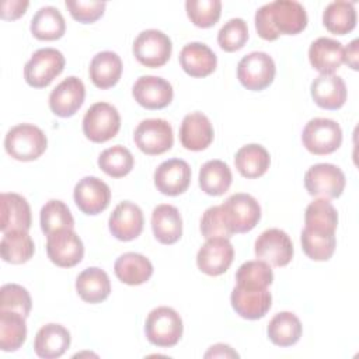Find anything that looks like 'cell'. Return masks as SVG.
Returning a JSON list of instances; mask_svg holds the SVG:
<instances>
[{
    "mask_svg": "<svg viewBox=\"0 0 359 359\" xmlns=\"http://www.w3.org/2000/svg\"><path fill=\"white\" fill-rule=\"evenodd\" d=\"M0 251H1L3 261L18 265L32 258L35 252V245L28 231L11 230L7 233H3Z\"/></svg>",
    "mask_w": 359,
    "mask_h": 359,
    "instance_id": "d590c367",
    "label": "cell"
},
{
    "mask_svg": "<svg viewBox=\"0 0 359 359\" xmlns=\"http://www.w3.org/2000/svg\"><path fill=\"white\" fill-rule=\"evenodd\" d=\"M73 198L77 208L84 215H98L105 210L111 201L109 187L97 177L81 178L73 191Z\"/></svg>",
    "mask_w": 359,
    "mask_h": 359,
    "instance_id": "5bb4252c",
    "label": "cell"
},
{
    "mask_svg": "<svg viewBox=\"0 0 359 359\" xmlns=\"http://www.w3.org/2000/svg\"><path fill=\"white\" fill-rule=\"evenodd\" d=\"M65 69V56L55 48H42L32 53L24 66V79L34 88L48 87Z\"/></svg>",
    "mask_w": 359,
    "mask_h": 359,
    "instance_id": "277c9868",
    "label": "cell"
},
{
    "mask_svg": "<svg viewBox=\"0 0 359 359\" xmlns=\"http://www.w3.org/2000/svg\"><path fill=\"white\" fill-rule=\"evenodd\" d=\"M84 97L86 87L83 81L76 76H70L52 90L49 95V108L55 115L69 118L80 109L84 102Z\"/></svg>",
    "mask_w": 359,
    "mask_h": 359,
    "instance_id": "e0dca14e",
    "label": "cell"
},
{
    "mask_svg": "<svg viewBox=\"0 0 359 359\" xmlns=\"http://www.w3.org/2000/svg\"><path fill=\"white\" fill-rule=\"evenodd\" d=\"M93 84L101 90L114 87L122 74V60L118 53L111 50L98 52L88 67Z\"/></svg>",
    "mask_w": 359,
    "mask_h": 359,
    "instance_id": "f1b7e54d",
    "label": "cell"
},
{
    "mask_svg": "<svg viewBox=\"0 0 359 359\" xmlns=\"http://www.w3.org/2000/svg\"><path fill=\"white\" fill-rule=\"evenodd\" d=\"M309 60L321 74H334L344 63V46L332 38H317L309 48Z\"/></svg>",
    "mask_w": 359,
    "mask_h": 359,
    "instance_id": "d4e9b609",
    "label": "cell"
},
{
    "mask_svg": "<svg viewBox=\"0 0 359 359\" xmlns=\"http://www.w3.org/2000/svg\"><path fill=\"white\" fill-rule=\"evenodd\" d=\"M275 73V62L265 52H251L243 56L237 65L238 81L251 91L266 88L273 81Z\"/></svg>",
    "mask_w": 359,
    "mask_h": 359,
    "instance_id": "ba28073f",
    "label": "cell"
},
{
    "mask_svg": "<svg viewBox=\"0 0 359 359\" xmlns=\"http://www.w3.org/2000/svg\"><path fill=\"white\" fill-rule=\"evenodd\" d=\"M133 164L135 158L132 153L121 144L108 147L98 156V167L112 178L128 175L132 171Z\"/></svg>",
    "mask_w": 359,
    "mask_h": 359,
    "instance_id": "f35d334b",
    "label": "cell"
},
{
    "mask_svg": "<svg viewBox=\"0 0 359 359\" xmlns=\"http://www.w3.org/2000/svg\"><path fill=\"white\" fill-rule=\"evenodd\" d=\"M358 39H353L345 49H344V62L353 70H358Z\"/></svg>",
    "mask_w": 359,
    "mask_h": 359,
    "instance_id": "f907efd6",
    "label": "cell"
},
{
    "mask_svg": "<svg viewBox=\"0 0 359 359\" xmlns=\"http://www.w3.org/2000/svg\"><path fill=\"white\" fill-rule=\"evenodd\" d=\"M32 307L31 296L25 287L17 283H6L0 289V310H11L28 317Z\"/></svg>",
    "mask_w": 359,
    "mask_h": 359,
    "instance_id": "bcb514c9",
    "label": "cell"
},
{
    "mask_svg": "<svg viewBox=\"0 0 359 359\" xmlns=\"http://www.w3.org/2000/svg\"><path fill=\"white\" fill-rule=\"evenodd\" d=\"M191 182V167L185 160L170 158L163 161L154 171L156 188L168 196L184 194Z\"/></svg>",
    "mask_w": 359,
    "mask_h": 359,
    "instance_id": "ac0fdd59",
    "label": "cell"
},
{
    "mask_svg": "<svg viewBox=\"0 0 359 359\" xmlns=\"http://www.w3.org/2000/svg\"><path fill=\"white\" fill-rule=\"evenodd\" d=\"M41 229L49 236L50 233L62 229H73L74 219L67 205L59 199L48 201L41 209Z\"/></svg>",
    "mask_w": 359,
    "mask_h": 359,
    "instance_id": "b9f144b4",
    "label": "cell"
},
{
    "mask_svg": "<svg viewBox=\"0 0 359 359\" xmlns=\"http://www.w3.org/2000/svg\"><path fill=\"white\" fill-rule=\"evenodd\" d=\"M201 233L206 240L215 237L230 238L234 234V229L222 205L210 206L205 210L201 219Z\"/></svg>",
    "mask_w": 359,
    "mask_h": 359,
    "instance_id": "7bdbcfd3",
    "label": "cell"
},
{
    "mask_svg": "<svg viewBox=\"0 0 359 359\" xmlns=\"http://www.w3.org/2000/svg\"><path fill=\"white\" fill-rule=\"evenodd\" d=\"M300 243L304 254L313 261H328L337 247L335 233H317L306 227L302 230Z\"/></svg>",
    "mask_w": 359,
    "mask_h": 359,
    "instance_id": "60d3db41",
    "label": "cell"
},
{
    "mask_svg": "<svg viewBox=\"0 0 359 359\" xmlns=\"http://www.w3.org/2000/svg\"><path fill=\"white\" fill-rule=\"evenodd\" d=\"M255 29L265 41H275L279 35H296L307 25L304 7L294 0H276L264 4L255 13Z\"/></svg>",
    "mask_w": 359,
    "mask_h": 359,
    "instance_id": "6da1fadb",
    "label": "cell"
},
{
    "mask_svg": "<svg viewBox=\"0 0 359 359\" xmlns=\"http://www.w3.org/2000/svg\"><path fill=\"white\" fill-rule=\"evenodd\" d=\"M29 3L22 0H7L1 3V18L3 20H17L20 18L25 10L28 8Z\"/></svg>",
    "mask_w": 359,
    "mask_h": 359,
    "instance_id": "c3c4849f",
    "label": "cell"
},
{
    "mask_svg": "<svg viewBox=\"0 0 359 359\" xmlns=\"http://www.w3.org/2000/svg\"><path fill=\"white\" fill-rule=\"evenodd\" d=\"M143 224L144 219L142 209L130 201L118 203L108 220L111 234L121 241H130L139 237Z\"/></svg>",
    "mask_w": 359,
    "mask_h": 359,
    "instance_id": "d6986e66",
    "label": "cell"
},
{
    "mask_svg": "<svg viewBox=\"0 0 359 359\" xmlns=\"http://www.w3.org/2000/svg\"><path fill=\"white\" fill-rule=\"evenodd\" d=\"M133 140L140 151L157 156L168 151L174 144L171 125L165 119L151 118L142 121L133 133Z\"/></svg>",
    "mask_w": 359,
    "mask_h": 359,
    "instance_id": "9c48e42d",
    "label": "cell"
},
{
    "mask_svg": "<svg viewBox=\"0 0 359 359\" xmlns=\"http://www.w3.org/2000/svg\"><path fill=\"white\" fill-rule=\"evenodd\" d=\"M205 358H238V353L226 344H216L209 348Z\"/></svg>",
    "mask_w": 359,
    "mask_h": 359,
    "instance_id": "681fc988",
    "label": "cell"
},
{
    "mask_svg": "<svg viewBox=\"0 0 359 359\" xmlns=\"http://www.w3.org/2000/svg\"><path fill=\"white\" fill-rule=\"evenodd\" d=\"M248 39V27L243 18L229 20L217 32V43L226 52L241 49Z\"/></svg>",
    "mask_w": 359,
    "mask_h": 359,
    "instance_id": "f6af8a7d",
    "label": "cell"
},
{
    "mask_svg": "<svg viewBox=\"0 0 359 359\" xmlns=\"http://www.w3.org/2000/svg\"><path fill=\"white\" fill-rule=\"evenodd\" d=\"M77 294L87 303L104 302L111 293V282L107 272L97 266L81 271L76 279Z\"/></svg>",
    "mask_w": 359,
    "mask_h": 359,
    "instance_id": "83f0119b",
    "label": "cell"
},
{
    "mask_svg": "<svg viewBox=\"0 0 359 359\" xmlns=\"http://www.w3.org/2000/svg\"><path fill=\"white\" fill-rule=\"evenodd\" d=\"M231 181V170L222 160H209L199 170V187L208 195H223L229 191Z\"/></svg>",
    "mask_w": 359,
    "mask_h": 359,
    "instance_id": "d6a6232c",
    "label": "cell"
},
{
    "mask_svg": "<svg viewBox=\"0 0 359 359\" xmlns=\"http://www.w3.org/2000/svg\"><path fill=\"white\" fill-rule=\"evenodd\" d=\"M237 171L244 178H258L266 172L271 164L268 150L257 143L245 144L237 150L234 157Z\"/></svg>",
    "mask_w": 359,
    "mask_h": 359,
    "instance_id": "4dcf8cb0",
    "label": "cell"
},
{
    "mask_svg": "<svg viewBox=\"0 0 359 359\" xmlns=\"http://www.w3.org/2000/svg\"><path fill=\"white\" fill-rule=\"evenodd\" d=\"M121 128L118 109L108 102L93 104L83 118V133L94 143H104L116 136Z\"/></svg>",
    "mask_w": 359,
    "mask_h": 359,
    "instance_id": "5b68a950",
    "label": "cell"
},
{
    "mask_svg": "<svg viewBox=\"0 0 359 359\" xmlns=\"http://www.w3.org/2000/svg\"><path fill=\"white\" fill-rule=\"evenodd\" d=\"M303 146L313 154L323 156L334 153L342 143L339 123L328 118L310 119L302 132Z\"/></svg>",
    "mask_w": 359,
    "mask_h": 359,
    "instance_id": "8992f818",
    "label": "cell"
},
{
    "mask_svg": "<svg viewBox=\"0 0 359 359\" xmlns=\"http://www.w3.org/2000/svg\"><path fill=\"white\" fill-rule=\"evenodd\" d=\"M257 258L273 266H285L293 258V243L287 233L280 229L262 231L254 244Z\"/></svg>",
    "mask_w": 359,
    "mask_h": 359,
    "instance_id": "7c38bea8",
    "label": "cell"
},
{
    "mask_svg": "<svg viewBox=\"0 0 359 359\" xmlns=\"http://www.w3.org/2000/svg\"><path fill=\"white\" fill-rule=\"evenodd\" d=\"M324 27L337 35H345L356 27V11L353 3L332 1L323 13Z\"/></svg>",
    "mask_w": 359,
    "mask_h": 359,
    "instance_id": "74e56055",
    "label": "cell"
},
{
    "mask_svg": "<svg viewBox=\"0 0 359 359\" xmlns=\"http://www.w3.org/2000/svg\"><path fill=\"white\" fill-rule=\"evenodd\" d=\"M184 325L181 316L168 306L153 309L144 323V334L150 344L160 348H171L182 337Z\"/></svg>",
    "mask_w": 359,
    "mask_h": 359,
    "instance_id": "3957f363",
    "label": "cell"
},
{
    "mask_svg": "<svg viewBox=\"0 0 359 359\" xmlns=\"http://www.w3.org/2000/svg\"><path fill=\"white\" fill-rule=\"evenodd\" d=\"M234 233H247L252 230L261 219V206L250 194H234L222 203Z\"/></svg>",
    "mask_w": 359,
    "mask_h": 359,
    "instance_id": "9a60e30c",
    "label": "cell"
},
{
    "mask_svg": "<svg viewBox=\"0 0 359 359\" xmlns=\"http://www.w3.org/2000/svg\"><path fill=\"white\" fill-rule=\"evenodd\" d=\"M22 314L11 310H0V349L14 352L27 339V324Z\"/></svg>",
    "mask_w": 359,
    "mask_h": 359,
    "instance_id": "e575fe53",
    "label": "cell"
},
{
    "mask_svg": "<svg viewBox=\"0 0 359 359\" xmlns=\"http://www.w3.org/2000/svg\"><path fill=\"white\" fill-rule=\"evenodd\" d=\"M304 227L317 233H335L338 226L337 209L328 199L318 198L309 203L304 212Z\"/></svg>",
    "mask_w": 359,
    "mask_h": 359,
    "instance_id": "8d00e7d4",
    "label": "cell"
},
{
    "mask_svg": "<svg viewBox=\"0 0 359 359\" xmlns=\"http://www.w3.org/2000/svg\"><path fill=\"white\" fill-rule=\"evenodd\" d=\"M185 10L194 25L199 28H209L219 21L222 3L219 0H187Z\"/></svg>",
    "mask_w": 359,
    "mask_h": 359,
    "instance_id": "ee69618b",
    "label": "cell"
},
{
    "mask_svg": "<svg viewBox=\"0 0 359 359\" xmlns=\"http://www.w3.org/2000/svg\"><path fill=\"white\" fill-rule=\"evenodd\" d=\"M346 180L344 171L330 163L311 165L304 174V187L311 196L323 199L339 198L344 192Z\"/></svg>",
    "mask_w": 359,
    "mask_h": 359,
    "instance_id": "52a82bcc",
    "label": "cell"
},
{
    "mask_svg": "<svg viewBox=\"0 0 359 359\" xmlns=\"http://www.w3.org/2000/svg\"><path fill=\"white\" fill-rule=\"evenodd\" d=\"M114 271L122 283L137 286L150 279L153 265L149 258L139 252H125L115 261Z\"/></svg>",
    "mask_w": 359,
    "mask_h": 359,
    "instance_id": "f546056e",
    "label": "cell"
},
{
    "mask_svg": "<svg viewBox=\"0 0 359 359\" xmlns=\"http://www.w3.org/2000/svg\"><path fill=\"white\" fill-rule=\"evenodd\" d=\"M66 22L53 6L41 7L31 20V32L39 41H56L65 35Z\"/></svg>",
    "mask_w": 359,
    "mask_h": 359,
    "instance_id": "1f68e13d",
    "label": "cell"
},
{
    "mask_svg": "<svg viewBox=\"0 0 359 359\" xmlns=\"http://www.w3.org/2000/svg\"><path fill=\"white\" fill-rule=\"evenodd\" d=\"M66 7L70 15L83 24H91L97 21L105 10L104 1H80V0H66Z\"/></svg>",
    "mask_w": 359,
    "mask_h": 359,
    "instance_id": "7dc6e473",
    "label": "cell"
},
{
    "mask_svg": "<svg viewBox=\"0 0 359 359\" xmlns=\"http://www.w3.org/2000/svg\"><path fill=\"white\" fill-rule=\"evenodd\" d=\"M70 332L60 324L49 323L35 335L34 351L42 359L60 358L70 346Z\"/></svg>",
    "mask_w": 359,
    "mask_h": 359,
    "instance_id": "cb8c5ba5",
    "label": "cell"
},
{
    "mask_svg": "<svg viewBox=\"0 0 359 359\" xmlns=\"http://www.w3.org/2000/svg\"><path fill=\"white\" fill-rule=\"evenodd\" d=\"M213 126L206 115L192 112L184 116L180 128V140L187 150H205L213 142Z\"/></svg>",
    "mask_w": 359,
    "mask_h": 359,
    "instance_id": "7402d4cb",
    "label": "cell"
},
{
    "mask_svg": "<svg viewBox=\"0 0 359 359\" xmlns=\"http://www.w3.org/2000/svg\"><path fill=\"white\" fill-rule=\"evenodd\" d=\"M31 227V208L24 196L14 192L0 195V230L28 231Z\"/></svg>",
    "mask_w": 359,
    "mask_h": 359,
    "instance_id": "44dd1931",
    "label": "cell"
},
{
    "mask_svg": "<svg viewBox=\"0 0 359 359\" xmlns=\"http://www.w3.org/2000/svg\"><path fill=\"white\" fill-rule=\"evenodd\" d=\"M233 258L234 248L229 238L215 237L208 238L205 244L199 248L196 255V264L203 273L209 276H219L230 268Z\"/></svg>",
    "mask_w": 359,
    "mask_h": 359,
    "instance_id": "4fadbf2b",
    "label": "cell"
},
{
    "mask_svg": "<svg viewBox=\"0 0 359 359\" xmlns=\"http://www.w3.org/2000/svg\"><path fill=\"white\" fill-rule=\"evenodd\" d=\"M132 50L140 65L146 67H160L168 62L172 43L163 31L146 29L136 36Z\"/></svg>",
    "mask_w": 359,
    "mask_h": 359,
    "instance_id": "30bf717a",
    "label": "cell"
},
{
    "mask_svg": "<svg viewBox=\"0 0 359 359\" xmlns=\"http://www.w3.org/2000/svg\"><path fill=\"white\" fill-rule=\"evenodd\" d=\"M237 286L247 289H266L273 280V272L268 262L262 259L247 261L236 272Z\"/></svg>",
    "mask_w": 359,
    "mask_h": 359,
    "instance_id": "ab89813d",
    "label": "cell"
},
{
    "mask_svg": "<svg viewBox=\"0 0 359 359\" xmlns=\"http://www.w3.org/2000/svg\"><path fill=\"white\" fill-rule=\"evenodd\" d=\"M135 101L146 109H161L170 105L174 97L172 86L158 76H140L132 88Z\"/></svg>",
    "mask_w": 359,
    "mask_h": 359,
    "instance_id": "2e32d148",
    "label": "cell"
},
{
    "mask_svg": "<svg viewBox=\"0 0 359 359\" xmlns=\"http://www.w3.org/2000/svg\"><path fill=\"white\" fill-rule=\"evenodd\" d=\"M46 237L48 258L55 265L62 268H72L83 259L84 245L73 229L56 230Z\"/></svg>",
    "mask_w": 359,
    "mask_h": 359,
    "instance_id": "8fae6325",
    "label": "cell"
},
{
    "mask_svg": "<svg viewBox=\"0 0 359 359\" xmlns=\"http://www.w3.org/2000/svg\"><path fill=\"white\" fill-rule=\"evenodd\" d=\"M272 344L286 348L294 345L302 337V323L296 314L280 311L272 317L266 328Z\"/></svg>",
    "mask_w": 359,
    "mask_h": 359,
    "instance_id": "836d02e7",
    "label": "cell"
},
{
    "mask_svg": "<svg viewBox=\"0 0 359 359\" xmlns=\"http://www.w3.org/2000/svg\"><path fill=\"white\" fill-rule=\"evenodd\" d=\"M46 135L32 123H18L4 137L6 151L18 161L36 160L46 150Z\"/></svg>",
    "mask_w": 359,
    "mask_h": 359,
    "instance_id": "7a4b0ae2",
    "label": "cell"
},
{
    "mask_svg": "<svg viewBox=\"0 0 359 359\" xmlns=\"http://www.w3.org/2000/svg\"><path fill=\"white\" fill-rule=\"evenodd\" d=\"M234 311L245 320L262 318L272 304L268 289H247L236 286L230 296Z\"/></svg>",
    "mask_w": 359,
    "mask_h": 359,
    "instance_id": "ffe728a7",
    "label": "cell"
},
{
    "mask_svg": "<svg viewBox=\"0 0 359 359\" xmlns=\"http://www.w3.org/2000/svg\"><path fill=\"white\" fill-rule=\"evenodd\" d=\"M180 63L187 74L192 77H206L215 72L217 57L208 45L191 42L181 49Z\"/></svg>",
    "mask_w": 359,
    "mask_h": 359,
    "instance_id": "484cf974",
    "label": "cell"
},
{
    "mask_svg": "<svg viewBox=\"0 0 359 359\" xmlns=\"http://www.w3.org/2000/svg\"><path fill=\"white\" fill-rule=\"evenodd\" d=\"M153 234L161 244H174L182 236V219L180 210L168 203L158 205L151 213Z\"/></svg>",
    "mask_w": 359,
    "mask_h": 359,
    "instance_id": "4316f807",
    "label": "cell"
},
{
    "mask_svg": "<svg viewBox=\"0 0 359 359\" xmlns=\"http://www.w3.org/2000/svg\"><path fill=\"white\" fill-rule=\"evenodd\" d=\"M311 98L324 109H339L346 101L345 81L337 74H320L310 86Z\"/></svg>",
    "mask_w": 359,
    "mask_h": 359,
    "instance_id": "603a6c76",
    "label": "cell"
}]
</instances>
